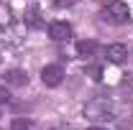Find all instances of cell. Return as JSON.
Segmentation results:
<instances>
[{
	"label": "cell",
	"instance_id": "6da1fadb",
	"mask_svg": "<svg viewBox=\"0 0 133 130\" xmlns=\"http://www.w3.org/2000/svg\"><path fill=\"white\" fill-rule=\"evenodd\" d=\"M84 117L92 122H108L115 117V105L108 97H95L84 105Z\"/></svg>",
	"mask_w": 133,
	"mask_h": 130
},
{
	"label": "cell",
	"instance_id": "7a4b0ae2",
	"mask_svg": "<svg viewBox=\"0 0 133 130\" xmlns=\"http://www.w3.org/2000/svg\"><path fill=\"white\" fill-rule=\"evenodd\" d=\"M102 18H105L108 23L123 26V23L131 20V10H128V5H125L123 0H108V3L102 5Z\"/></svg>",
	"mask_w": 133,
	"mask_h": 130
},
{
	"label": "cell",
	"instance_id": "3957f363",
	"mask_svg": "<svg viewBox=\"0 0 133 130\" xmlns=\"http://www.w3.org/2000/svg\"><path fill=\"white\" fill-rule=\"evenodd\" d=\"M41 79H44L46 87H59L62 79H64V69H62L59 64H46L44 69H41Z\"/></svg>",
	"mask_w": 133,
	"mask_h": 130
},
{
	"label": "cell",
	"instance_id": "277c9868",
	"mask_svg": "<svg viewBox=\"0 0 133 130\" xmlns=\"http://www.w3.org/2000/svg\"><path fill=\"white\" fill-rule=\"evenodd\" d=\"M49 36L54 41H66L72 36V26L66 20H54V23H49Z\"/></svg>",
	"mask_w": 133,
	"mask_h": 130
},
{
	"label": "cell",
	"instance_id": "5b68a950",
	"mask_svg": "<svg viewBox=\"0 0 133 130\" xmlns=\"http://www.w3.org/2000/svg\"><path fill=\"white\" fill-rule=\"evenodd\" d=\"M3 77H5V84L8 87H26L28 84V74L23 69H8Z\"/></svg>",
	"mask_w": 133,
	"mask_h": 130
},
{
	"label": "cell",
	"instance_id": "8992f818",
	"mask_svg": "<svg viewBox=\"0 0 133 130\" xmlns=\"http://www.w3.org/2000/svg\"><path fill=\"white\" fill-rule=\"evenodd\" d=\"M105 56H108V61H113V64H123L125 56H128V49H125L123 44H110V46L105 49Z\"/></svg>",
	"mask_w": 133,
	"mask_h": 130
},
{
	"label": "cell",
	"instance_id": "52a82bcc",
	"mask_svg": "<svg viewBox=\"0 0 133 130\" xmlns=\"http://www.w3.org/2000/svg\"><path fill=\"white\" fill-rule=\"evenodd\" d=\"M26 26H31V28H41L44 26V18H41V8L38 5H31L28 10H26Z\"/></svg>",
	"mask_w": 133,
	"mask_h": 130
},
{
	"label": "cell",
	"instance_id": "ba28073f",
	"mask_svg": "<svg viewBox=\"0 0 133 130\" xmlns=\"http://www.w3.org/2000/svg\"><path fill=\"white\" fill-rule=\"evenodd\" d=\"M95 51H97V44H95V41H87V38H84V41L77 44V54L84 56V59H87V56H92Z\"/></svg>",
	"mask_w": 133,
	"mask_h": 130
},
{
	"label": "cell",
	"instance_id": "9c48e42d",
	"mask_svg": "<svg viewBox=\"0 0 133 130\" xmlns=\"http://www.w3.org/2000/svg\"><path fill=\"white\" fill-rule=\"evenodd\" d=\"M10 130H33V122L26 120V117H16V120L10 122Z\"/></svg>",
	"mask_w": 133,
	"mask_h": 130
},
{
	"label": "cell",
	"instance_id": "30bf717a",
	"mask_svg": "<svg viewBox=\"0 0 133 130\" xmlns=\"http://www.w3.org/2000/svg\"><path fill=\"white\" fill-rule=\"evenodd\" d=\"M10 99H13L10 89L8 87H0V105H10Z\"/></svg>",
	"mask_w": 133,
	"mask_h": 130
},
{
	"label": "cell",
	"instance_id": "8fae6325",
	"mask_svg": "<svg viewBox=\"0 0 133 130\" xmlns=\"http://www.w3.org/2000/svg\"><path fill=\"white\" fill-rule=\"evenodd\" d=\"M87 74H90V77H92L95 82H100V79H102V69H100V66H87Z\"/></svg>",
	"mask_w": 133,
	"mask_h": 130
},
{
	"label": "cell",
	"instance_id": "7c38bea8",
	"mask_svg": "<svg viewBox=\"0 0 133 130\" xmlns=\"http://www.w3.org/2000/svg\"><path fill=\"white\" fill-rule=\"evenodd\" d=\"M10 36H13V31H10V28H0V44H5V41H13Z\"/></svg>",
	"mask_w": 133,
	"mask_h": 130
},
{
	"label": "cell",
	"instance_id": "4fadbf2b",
	"mask_svg": "<svg viewBox=\"0 0 133 130\" xmlns=\"http://www.w3.org/2000/svg\"><path fill=\"white\" fill-rule=\"evenodd\" d=\"M87 130H105V128H100V125H95V128H87Z\"/></svg>",
	"mask_w": 133,
	"mask_h": 130
},
{
	"label": "cell",
	"instance_id": "5bb4252c",
	"mask_svg": "<svg viewBox=\"0 0 133 130\" xmlns=\"http://www.w3.org/2000/svg\"><path fill=\"white\" fill-rule=\"evenodd\" d=\"M131 128H133V117H131Z\"/></svg>",
	"mask_w": 133,
	"mask_h": 130
},
{
	"label": "cell",
	"instance_id": "9a60e30c",
	"mask_svg": "<svg viewBox=\"0 0 133 130\" xmlns=\"http://www.w3.org/2000/svg\"><path fill=\"white\" fill-rule=\"evenodd\" d=\"M0 61H3V54H0Z\"/></svg>",
	"mask_w": 133,
	"mask_h": 130
}]
</instances>
